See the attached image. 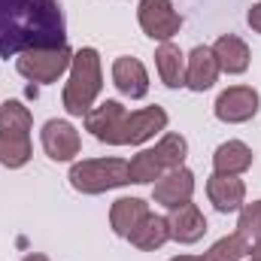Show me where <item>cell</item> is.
<instances>
[{
	"mask_svg": "<svg viewBox=\"0 0 261 261\" xmlns=\"http://www.w3.org/2000/svg\"><path fill=\"white\" fill-rule=\"evenodd\" d=\"M67 28L58 0H0V55L64 46Z\"/></svg>",
	"mask_w": 261,
	"mask_h": 261,
	"instance_id": "6da1fadb",
	"label": "cell"
},
{
	"mask_svg": "<svg viewBox=\"0 0 261 261\" xmlns=\"http://www.w3.org/2000/svg\"><path fill=\"white\" fill-rule=\"evenodd\" d=\"M67 73L70 76H67L64 94H61L67 116H85L94 107V100H97V94L103 88L100 52L91 49V46L73 52V61H70V70Z\"/></svg>",
	"mask_w": 261,
	"mask_h": 261,
	"instance_id": "7a4b0ae2",
	"label": "cell"
},
{
	"mask_svg": "<svg viewBox=\"0 0 261 261\" xmlns=\"http://www.w3.org/2000/svg\"><path fill=\"white\" fill-rule=\"evenodd\" d=\"M31 130L34 116L21 100L0 103V164L6 170H18L31 161Z\"/></svg>",
	"mask_w": 261,
	"mask_h": 261,
	"instance_id": "3957f363",
	"label": "cell"
},
{
	"mask_svg": "<svg viewBox=\"0 0 261 261\" xmlns=\"http://www.w3.org/2000/svg\"><path fill=\"white\" fill-rule=\"evenodd\" d=\"M67 179H70L73 192H79V195H103V192L130 186L125 158H85V161H76L70 167Z\"/></svg>",
	"mask_w": 261,
	"mask_h": 261,
	"instance_id": "277c9868",
	"label": "cell"
},
{
	"mask_svg": "<svg viewBox=\"0 0 261 261\" xmlns=\"http://www.w3.org/2000/svg\"><path fill=\"white\" fill-rule=\"evenodd\" d=\"M73 49L70 46H49V49H28L15 58V70L37 85H52L70 70Z\"/></svg>",
	"mask_w": 261,
	"mask_h": 261,
	"instance_id": "5b68a950",
	"label": "cell"
},
{
	"mask_svg": "<svg viewBox=\"0 0 261 261\" xmlns=\"http://www.w3.org/2000/svg\"><path fill=\"white\" fill-rule=\"evenodd\" d=\"M137 21H140L143 34L155 43H170L182 31V15L176 12L173 0H140Z\"/></svg>",
	"mask_w": 261,
	"mask_h": 261,
	"instance_id": "8992f818",
	"label": "cell"
},
{
	"mask_svg": "<svg viewBox=\"0 0 261 261\" xmlns=\"http://www.w3.org/2000/svg\"><path fill=\"white\" fill-rule=\"evenodd\" d=\"M125 122L128 110L119 100H103L85 113V130L107 146H125Z\"/></svg>",
	"mask_w": 261,
	"mask_h": 261,
	"instance_id": "52a82bcc",
	"label": "cell"
},
{
	"mask_svg": "<svg viewBox=\"0 0 261 261\" xmlns=\"http://www.w3.org/2000/svg\"><path fill=\"white\" fill-rule=\"evenodd\" d=\"M258 107L261 97L252 85H231L216 97L213 113L225 125H243V122H252L258 116Z\"/></svg>",
	"mask_w": 261,
	"mask_h": 261,
	"instance_id": "ba28073f",
	"label": "cell"
},
{
	"mask_svg": "<svg viewBox=\"0 0 261 261\" xmlns=\"http://www.w3.org/2000/svg\"><path fill=\"white\" fill-rule=\"evenodd\" d=\"M40 143H43V152L49 155V161H55V164L73 161L82 152V137L67 119H49L40 130Z\"/></svg>",
	"mask_w": 261,
	"mask_h": 261,
	"instance_id": "9c48e42d",
	"label": "cell"
},
{
	"mask_svg": "<svg viewBox=\"0 0 261 261\" xmlns=\"http://www.w3.org/2000/svg\"><path fill=\"white\" fill-rule=\"evenodd\" d=\"M195 195V173L182 164L176 170H167L164 176H158L152 182V200L167 206V210H176L179 203H189Z\"/></svg>",
	"mask_w": 261,
	"mask_h": 261,
	"instance_id": "30bf717a",
	"label": "cell"
},
{
	"mask_svg": "<svg viewBox=\"0 0 261 261\" xmlns=\"http://www.w3.org/2000/svg\"><path fill=\"white\" fill-rule=\"evenodd\" d=\"M219 61L213 55V46H195L186 55V88L192 91H210L219 79Z\"/></svg>",
	"mask_w": 261,
	"mask_h": 261,
	"instance_id": "8fae6325",
	"label": "cell"
},
{
	"mask_svg": "<svg viewBox=\"0 0 261 261\" xmlns=\"http://www.w3.org/2000/svg\"><path fill=\"white\" fill-rule=\"evenodd\" d=\"M113 85L119 88V94H125L130 100H143L149 94V73L140 58L122 55L113 61Z\"/></svg>",
	"mask_w": 261,
	"mask_h": 261,
	"instance_id": "7c38bea8",
	"label": "cell"
},
{
	"mask_svg": "<svg viewBox=\"0 0 261 261\" xmlns=\"http://www.w3.org/2000/svg\"><path fill=\"white\" fill-rule=\"evenodd\" d=\"M167 110L164 107H143V110H134L128 113V122H125V146H143L146 140H152L155 134L167 128Z\"/></svg>",
	"mask_w": 261,
	"mask_h": 261,
	"instance_id": "4fadbf2b",
	"label": "cell"
},
{
	"mask_svg": "<svg viewBox=\"0 0 261 261\" xmlns=\"http://www.w3.org/2000/svg\"><path fill=\"white\" fill-rule=\"evenodd\" d=\"M206 197L216 206V213H237L246 203V182L240 176H225V173H213L206 179Z\"/></svg>",
	"mask_w": 261,
	"mask_h": 261,
	"instance_id": "5bb4252c",
	"label": "cell"
},
{
	"mask_svg": "<svg viewBox=\"0 0 261 261\" xmlns=\"http://www.w3.org/2000/svg\"><path fill=\"white\" fill-rule=\"evenodd\" d=\"M167 225H170V240H176L182 246H192V243H197L206 234V219H203L200 206L192 203V200L179 203L176 210H170Z\"/></svg>",
	"mask_w": 261,
	"mask_h": 261,
	"instance_id": "9a60e30c",
	"label": "cell"
},
{
	"mask_svg": "<svg viewBox=\"0 0 261 261\" xmlns=\"http://www.w3.org/2000/svg\"><path fill=\"white\" fill-rule=\"evenodd\" d=\"M213 55L219 61V70L222 73H231V76L246 73L249 70V61H252V52H249L246 40H240L237 34H222L213 43Z\"/></svg>",
	"mask_w": 261,
	"mask_h": 261,
	"instance_id": "2e32d148",
	"label": "cell"
},
{
	"mask_svg": "<svg viewBox=\"0 0 261 261\" xmlns=\"http://www.w3.org/2000/svg\"><path fill=\"white\" fill-rule=\"evenodd\" d=\"M255 155L243 140H228L222 146H216L213 152V173H225V176H243L252 167Z\"/></svg>",
	"mask_w": 261,
	"mask_h": 261,
	"instance_id": "e0dca14e",
	"label": "cell"
},
{
	"mask_svg": "<svg viewBox=\"0 0 261 261\" xmlns=\"http://www.w3.org/2000/svg\"><path fill=\"white\" fill-rule=\"evenodd\" d=\"M146 216H149V203L143 197H119L110 206V228H113V234L128 240V234Z\"/></svg>",
	"mask_w": 261,
	"mask_h": 261,
	"instance_id": "ac0fdd59",
	"label": "cell"
},
{
	"mask_svg": "<svg viewBox=\"0 0 261 261\" xmlns=\"http://www.w3.org/2000/svg\"><path fill=\"white\" fill-rule=\"evenodd\" d=\"M155 70L158 79L167 88H182L186 85V55L176 43H161L155 49Z\"/></svg>",
	"mask_w": 261,
	"mask_h": 261,
	"instance_id": "d6986e66",
	"label": "cell"
},
{
	"mask_svg": "<svg viewBox=\"0 0 261 261\" xmlns=\"http://www.w3.org/2000/svg\"><path fill=\"white\" fill-rule=\"evenodd\" d=\"M130 246H137V249H143V252H155V249H161L167 240H170V225H167V216H155V213H149L134 231L128 234Z\"/></svg>",
	"mask_w": 261,
	"mask_h": 261,
	"instance_id": "ffe728a7",
	"label": "cell"
},
{
	"mask_svg": "<svg viewBox=\"0 0 261 261\" xmlns=\"http://www.w3.org/2000/svg\"><path fill=\"white\" fill-rule=\"evenodd\" d=\"M164 173H167V170H164V164H161L155 146H152V149H140V152L128 161V176H130L134 186H149V182H155V179L164 176Z\"/></svg>",
	"mask_w": 261,
	"mask_h": 261,
	"instance_id": "44dd1931",
	"label": "cell"
},
{
	"mask_svg": "<svg viewBox=\"0 0 261 261\" xmlns=\"http://www.w3.org/2000/svg\"><path fill=\"white\" fill-rule=\"evenodd\" d=\"M249 249H252V243L234 231V234L216 240V243L203 252V261H243V258H249Z\"/></svg>",
	"mask_w": 261,
	"mask_h": 261,
	"instance_id": "7402d4cb",
	"label": "cell"
},
{
	"mask_svg": "<svg viewBox=\"0 0 261 261\" xmlns=\"http://www.w3.org/2000/svg\"><path fill=\"white\" fill-rule=\"evenodd\" d=\"M155 152H158V158H161L164 170H176V167H182V164H186L189 140H186L182 134H161V140H158Z\"/></svg>",
	"mask_w": 261,
	"mask_h": 261,
	"instance_id": "603a6c76",
	"label": "cell"
},
{
	"mask_svg": "<svg viewBox=\"0 0 261 261\" xmlns=\"http://www.w3.org/2000/svg\"><path fill=\"white\" fill-rule=\"evenodd\" d=\"M237 234L246 237L249 243L261 240V200H252V203H243L237 210Z\"/></svg>",
	"mask_w": 261,
	"mask_h": 261,
	"instance_id": "cb8c5ba5",
	"label": "cell"
},
{
	"mask_svg": "<svg viewBox=\"0 0 261 261\" xmlns=\"http://www.w3.org/2000/svg\"><path fill=\"white\" fill-rule=\"evenodd\" d=\"M246 24H249L255 34H261V0L249 6V12H246Z\"/></svg>",
	"mask_w": 261,
	"mask_h": 261,
	"instance_id": "d4e9b609",
	"label": "cell"
},
{
	"mask_svg": "<svg viewBox=\"0 0 261 261\" xmlns=\"http://www.w3.org/2000/svg\"><path fill=\"white\" fill-rule=\"evenodd\" d=\"M249 258L261 261V240H255V243H252V249H249Z\"/></svg>",
	"mask_w": 261,
	"mask_h": 261,
	"instance_id": "484cf974",
	"label": "cell"
},
{
	"mask_svg": "<svg viewBox=\"0 0 261 261\" xmlns=\"http://www.w3.org/2000/svg\"><path fill=\"white\" fill-rule=\"evenodd\" d=\"M170 261H203V255H176V258Z\"/></svg>",
	"mask_w": 261,
	"mask_h": 261,
	"instance_id": "4316f807",
	"label": "cell"
},
{
	"mask_svg": "<svg viewBox=\"0 0 261 261\" xmlns=\"http://www.w3.org/2000/svg\"><path fill=\"white\" fill-rule=\"evenodd\" d=\"M24 261H49L43 252H31V255H24Z\"/></svg>",
	"mask_w": 261,
	"mask_h": 261,
	"instance_id": "83f0119b",
	"label": "cell"
},
{
	"mask_svg": "<svg viewBox=\"0 0 261 261\" xmlns=\"http://www.w3.org/2000/svg\"><path fill=\"white\" fill-rule=\"evenodd\" d=\"M246 261H255V258H246Z\"/></svg>",
	"mask_w": 261,
	"mask_h": 261,
	"instance_id": "f1b7e54d",
	"label": "cell"
}]
</instances>
